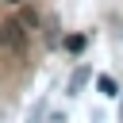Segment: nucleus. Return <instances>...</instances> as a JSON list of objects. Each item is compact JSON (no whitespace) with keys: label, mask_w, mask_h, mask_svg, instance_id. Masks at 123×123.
I'll return each instance as SVG.
<instances>
[{"label":"nucleus","mask_w":123,"mask_h":123,"mask_svg":"<svg viewBox=\"0 0 123 123\" xmlns=\"http://www.w3.org/2000/svg\"><path fill=\"white\" fill-rule=\"evenodd\" d=\"M88 81V69H77L73 77H69V92H81V85Z\"/></svg>","instance_id":"nucleus-2"},{"label":"nucleus","mask_w":123,"mask_h":123,"mask_svg":"<svg viewBox=\"0 0 123 123\" xmlns=\"http://www.w3.org/2000/svg\"><path fill=\"white\" fill-rule=\"evenodd\" d=\"M12 4H15V0H12Z\"/></svg>","instance_id":"nucleus-4"},{"label":"nucleus","mask_w":123,"mask_h":123,"mask_svg":"<svg viewBox=\"0 0 123 123\" xmlns=\"http://www.w3.org/2000/svg\"><path fill=\"white\" fill-rule=\"evenodd\" d=\"M96 88H100V96H108V100H111V96H123V92H119V85H115V77H108V73H104V77H96Z\"/></svg>","instance_id":"nucleus-1"},{"label":"nucleus","mask_w":123,"mask_h":123,"mask_svg":"<svg viewBox=\"0 0 123 123\" xmlns=\"http://www.w3.org/2000/svg\"><path fill=\"white\" fill-rule=\"evenodd\" d=\"M65 50L81 54V50H85V35H69V38H65Z\"/></svg>","instance_id":"nucleus-3"}]
</instances>
